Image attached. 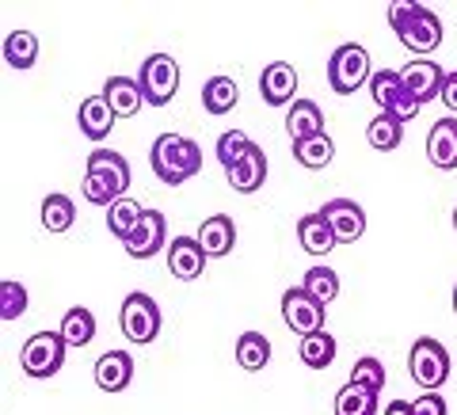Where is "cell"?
Wrapping results in <instances>:
<instances>
[{"label": "cell", "mask_w": 457, "mask_h": 415, "mask_svg": "<svg viewBox=\"0 0 457 415\" xmlns=\"http://www.w3.org/2000/svg\"><path fill=\"white\" fill-rule=\"evenodd\" d=\"M104 99L111 104V111L119 114V119H134V114L145 107V95H141L137 77H111L104 84Z\"/></svg>", "instance_id": "obj_20"}, {"label": "cell", "mask_w": 457, "mask_h": 415, "mask_svg": "<svg viewBox=\"0 0 457 415\" xmlns=\"http://www.w3.org/2000/svg\"><path fill=\"white\" fill-rule=\"evenodd\" d=\"M149 164H153V176L168 183V187H179V183L195 179L203 171V149H198L195 137H183V134H161L149 149Z\"/></svg>", "instance_id": "obj_1"}, {"label": "cell", "mask_w": 457, "mask_h": 415, "mask_svg": "<svg viewBox=\"0 0 457 415\" xmlns=\"http://www.w3.org/2000/svg\"><path fill=\"white\" fill-rule=\"evenodd\" d=\"M168 245H171L168 240V218L161 210H145L141 221L134 225V233L122 240L126 255H134V260H153V255H161Z\"/></svg>", "instance_id": "obj_10"}, {"label": "cell", "mask_w": 457, "mask_h": 415, "mask_svg": "<svg viewBox=\"0 0 457 415\" xmlns=\"http://www.w3.org/2000/svg\"><path fill=\"white\" fill-rule=\"evenodd\" d=\"M282 320L290 332H297V339L305 336H317L324 332V305L317 302V297L305 294V286H290V290L282 294Z\"/></svg>", "instance_id": "obj_8"}, {"label": "cell", "mask_w": 457, "mask_h": 415, "mask_svg": "<svg viewBox=\"0 0 457 415\" xmlns=\"http://www.w3.org/2000/svg\"><path fill=\"white\" fill-rule=\"evenodd\" d=\"M286 134H290L294 141L324 134V111L312 104V99H294L290 111H286Z\"/></svg>", "instance_id": "obj_21"}, {"label": "cell", "mask_w": 457, "mask_h": 415, "mask_svg": "<svg viewBox=\"0 0 457 415\" xmlns=\"http://www.w3.org/2000/svg\"><path fill=\"white\" fill-rule=\"evenodd\" d=\"M297 240H302V248L309 252V255H328L336 248V233L328 228V221H324V213L317 210V213H305L302 221H297Z\"/></svg>", "instance_id": "obj_22"}, {"label": "cell", "mask_w": 457, "mask_h": 415, "mask_svg": "<svg viewBox=\"0 0 457 415\" xmlns=\"http://www.w3.org/2000/svg\"><path fill=\"white\" fill-rule=\"evenodd\" d=\"M161 305L153 302V297L145 290H130L122 297V312H119V328H122V336L137 343V347H145V343H153L156 336H161Z\"/></svg>", "instance_id": "obj_5"}, {"label": "cell", "mask_w": 457, "mask_h": 415, "mask_svg": "<svg viewBox=\"0 0 457 415\" xmlns=\"http://www.w3.org/2000/svg\"><path fill=\"white\" fill-rule=\"evenodd\" d=\"M88 171H96V176L111 179L122 195L130 191V164H126V156H122V153H114V149H96V153L88 156Z\"/></svg>", "instance_id": "obj_23"}, {"label": "cell", "mask_w": 457, "mask_h": 415, "mask_svg": "<svg viewBox=\"0 0 457 415\" xmlns=\"http://www.w3.org/2000/svg\"><path fill=\"white\" fill-rule=\"evenodd\" d=\"M27 305H31V294H27V286L12 282V278L0 282V317H4V320H20Z\"/></svg>", "instance_id": "obj_38"}, {"label": "cell", "mask_w": 457, "mask_h": 415, "mask_svg": "<svg viewBox=\"0 0 457 415\" xmlns=\"http://www.w3.org/2000/svg\"><path fill=\"white\" fill-rule=\"evenodd\" d=\"M270 362V339L263 332H245L237 339V366L255 374V369H263Z\"/></svg>", "instance_id": "obj_26"}, {"label": "cell", "mask_w": 457, "mask_h": 415, "mask_svg": "<svg viewBox=\"0 0 457 415\" xmlns=\"http://www.w3.org/2000/svg\"><path fill=\"white\" fill-rule=\"evenodd\" d=\"M225 179H228V187H233L237 195H252V191H260L263 183H267V153L255 145L245 161L233 164L225 171Z\"/></svg>", "instance_id": "obj_19"}, {"label": "cell", "mask_w": 457, "mask_h": 415, "mask_svg": "<svg viewBox=\"0 0 457 415\" xmlns=\"http://www.w3.org/2000/svg\"><path fill=\"white\" fill-rule=\"evenodd\" d=\"M389 27L396 31V38L420 57H427L431 50L442 46V20L427 4H420V0H393Z\"/></svg>", "instance_id": "obj_2"}, {"label": "cell", "mask_w": 457, "mask_h": 415, "mask_svg": "<svg viewBox=\"0 0 457 415\" xmlns=\"http://www.w3.org/2000/svg\"><path fill=\"white\" fill-rule=\"evenodd\" d=\"M260 95L267 107H290L297 95V73L290 62H270L260 73Z\"/></svg>", "instance_id": "obj_14"}, {"label": "cell", "mask_w": 457, "mask_h": 415, "mask_svg": "<svg viewBox=\"0 0 457 415\" xmlns=\"http://www.w3.org/2000/svg\"><path fill=\"white\" fill-rule=\"evenodd\" d=\"M442 107L457 114V73H446V84H442Z\"/></svg>", "instance_id": "obj_40"}, {"label": "cell", "mask_w": 457, "mask_h": 415, "mask_svg": "<svg viewBox=\"0 0 457 415\" xmlns=\"http://www.w3.org/2000/svg\"><path fill=\"white\" fill-rule=\"evenodd\" d=\"M400 80H404L408 95L423 107V104H431V99L442 95V84H446V69H438L431 57H411V62L400 69Z\"/></svg>", "instance_id": "obj_11"}, {"label": "cell", "mask_w": 457, "mask_h": 415, "mask_svg": "<svg viewBox=\"0 0 457 415\" xmlns=\"http://www.w3.org/2000/svg\"><path fill=\"white\" fill-rule=\"evenodd\" d=\"M336 336H328V332H317V336H305L302 343H297V354H302V362L309 369H328L336 362Z\"/></svg>", "instance_id": "obj_30"}, {"label": "cell", "mask_w": 457, "mask_h": 415, "mask_svg": "<svg viewBox=\"0 0 457 415\" xmlns=\"http://www.w3.org/2000/svg\"><path fill=\"white\" fill-rule=\"evenodd\" d=\"M206 263H210V255L203 252V245H198L195 237H176L168 245V270H171V278L195 282L206 270Z\"/></svg>", "instance_id": "obj_13"}, {"label": "cell", "mask_w": 457, "mask_h": 415, "mask_svg": "<svg viewBox=\"0 0 457 415\" xmlns=\"http://www.w3.org/2000/svg\"><path fill=\"white\" fill-rule=\"evenodd\" d=\"M96 336V317H92V309H84V305H73L62 317V339L69 343V347H88Z\"/></svg>", "instance_id": "obj_28"}, {"label": "cell", "mask_w": 457, "mask_h": 415, "mask_svg": "<svg viewBox=\"0 0 457 415\" xmlns=\"http://www.w3.org/2000/svg\"><path fill=\"white\" fill-rule=\"evenodd\" d=\"M137 84H141V95H145V104L153 107H164L176 99L179 92V65L171 54H153L141 62V73H137Z\"/></svg>", "instance_id": "obj_7"}, {"label": "cell", "mask_w": 457, "mask_h": 415, "mask_svg": "<svg viewBox=\"0 0 457 415\" xmlns=\"http://www.w3.org/2000/svg\"><path fill=\"white\" fill-rule=\"evenodd\" d=\"M336 415H378V393L362 389V385H343V389L336 393Z\"/></svg>", "instance_id": "obj_27"}, {"label": "cell", "mask_w": 457, "mask_h": 415, "mask_svg": "<svg viewBox=\"0 0 457 415\" xmlns=\"http://www.w3.org/2000/svg\"><path fill=\"white\" fill-rule=\"evenodd\" d=\"M385 366H381V359H374V354H366V359H359L351 366V385H362V389H370V393H381L385 389Z\"/></svg>", "instance_id": "obj_37"}, {"label": "cell", "mask_w": 457, "mask_h": 415, "mask_svg": "<svg viewBox=\"0 0 457 415\" xmlns=\"http://www.w3.org/2000/svg\"><path fill=\"white\" fill-rule=\"evenodd\" d=\"M141 213H145V210H141V206L134 203L130 195H126V198H119V203H114V206L107 210V228H111V237L126 240V237L134 233V225L141 221Z\"/></svg>", "instance_id": "obj_35"}, {"label": "cell", "mask_w": 457, "mask_h": 415, "mask_svg": "<svg viewBox=\"0 0 457 415\" xmlns=\"http://www.w3.org/2000/svg\"><path fill=\"white\" fill-rule=\"evenodd\" d=\"M80 195L88 198L92 206H104V210H111L119 198H126L119 187H114L111 179H104V176H96V171H84V183H80Z\"/></svg>", "instance_id": "obj_36"}, {"label": "cell", "mask_w": 457, "mask_h": 415, "mask_svg": "<svg viewBox=\"0 0 457 415\" xmlns=\"http://www.w3.org/2000/svg\"><path fill=\"white\" fill-rule=\"evenodd\" d=\"M65 347L69 343L62 339V332H38L31 336L20 347V366H23V374L27 378H35V381H46L54 374H62V366H65Z\"/></svg>", "instance_id": "obj_6"}, {"label": "cell", "mask_w": 457, "mask_h": 415, "mask_svg": "<svg viewBox=\"0 0 457 415\" xmlns=\"http://www.w3.org/2000/svg\"><path fill=\"white\" fill-rule=\"evenodd\" d=\"M332 156H336V141L328 137V134H317V137H305V141H294V161L309 168V171H320L332 164Z\"/></svg>", "instance_id": "obj_25"}, {"label": "cell", "mask_w": 457, "mask_h": 415, "mask_svg": "<svg viewBox=\"0 0 457 415\" xmlns=\"http://www.w3.org/2000/svg\"><path fill=\"white\" fill-rule=\"evenodd\" d=\"M408 369H411V381H416L423 393H438L442 385L450 381V351L442 347L438 339L420 336L416 343H411Z\"/></svg>", "instance_id": "obj_4"}, {"label": "cell", "mask_w": 457, "mask_h": 415, "mask_svg": "<svg viewBox=\"0 0 457 415\" xmlns=\"http://www.w3.org/2000/svg\"><path fill=\"white\" fill-rule=\"evenodd\" d=\"M427 156L438 171L457 168V119H438L427 134Z\"/></svg>", "instance_id": "obj_18"}, {"label": "cell", "mask_w": 457, "mask_h": 415, "mask_svg": "<svg viewBox=\"0 0 457 415\" xmlns=\"http://www.w3.org/2000/svg\"><path fill=\"white\" fill-rule=\"evenodd\" d=\"M237 99H240V88H237L233 77L218 73V77H210V80L203 84V107H206L210 114H228V111L237 107Z\"/></svg>", "instance_id": "obj_24"}, {"label": "cell", "mask_w": 457, "mask_h": 415, "mask_svg": "<svg viewBox=\"0 0 457 415\" xmlns=\"http://www.w3.org/2000/svg\"><path fill=\"white\" fill-rule=\"evenodd\" d=\"M92 374L104 393H122V389H130V381H134V359L126 351H107V354H99Z\"/></svg>", "instance_id": "obj_16"}, {"label": "cell", "mask_w": 457, "mask_h": 415, "mask_svg": "<svg viewBox=\"0 0 457 415\" xmlns=\"http://www.w3.org/2000/svg\"><path fill=\"white\" fill-rule=\"evenodd\" d=\"M4 62L12 69H31L38 62V38L31 31H12L4 42Z\"/></svg>", "instance_id": "obj_33"}, {"label": "cell", "mask_w": 457, "mask_h": 415, "mask_svg": "<svg viewBox=\"0 0 457 415\" xmlns=\"http://www.w3.org/2000/svg\"><path fill=\"white\" fill-rule=\"evenodd\" d=\"M381 415H411V400H393L381 408Z\"/></svg>", "instance_id": "obj_41"}, {"label": "cell", "mask_w": 457, "mask_h": 415, "mask_svg": "<svg viewBox=\"0 0 457 415\" xmlns=\"http://www.w3.org/2000/svg\"><path fill=\"white\" fill-rule=\"evenodd\" d=\"M453 228H457V206H453Z\"/></svg>", "instance_id": "obj_43"}, {"label": "cell", "mask_w": 457, "mask_h": 415, "mask_svg": "<svg viewBox=\"0 0 457 415\" xmlns=\"http://www.w3.org/2000/svg\"><path fill=\"white\" fill-rule=\"evenodd\" d=\"M411 415H450V411L438 393H423L420 400H411Z\"/></svg>", "instance_id": "obj_39"}, {"label": "cell", "mask_w": 457, "mask_h": 415, "mask_svg": "<svg viewBox=\"0 0 457 415\" xmlns=\"http://www.w3.org/2000/svg\"><path fill=\"white\" fill-rule=\"evenodd\" d=\"M302 286H305V294L317 297L320 305H332L336 297H339V275H336L332 267H324V263H320V267H309Z\"/></svg>", "instance_id": "obj_31"}, {"label": "cell", "mask_w": 457, "mask_h": 415, "mask_svg": "<svg viewBox=\"0 0 457 415\" xmlns=\"http://www.w3.org/2000/svg\"><path fill=\"white\" fill-rule=\"evenodd\" d=\"M114 119H119V114L111 111V104L104 99V92H99V95H88V99L80 104V111H77V126H80V134L88 137V141H104V137H111Z\"/></svg>", "instance_id": "obj_17"}, {"label": "cell", "mask_w": 457, "mask_h": 415, "mask_svg": "<svg viewBox=\"0 0 457 415\" xmlns=\"http://www.w3.org/2000/svg\"><path fill=\"white\" fill-rule=\"evenodd\" d=\"M366 137H370V145H374L378 153H393L400 141H404V122L393 119V114H378V119L370 122Z\"/></svg>", "instance_id": "obj_32"}, {"label": "cell", "mask_w": 457, "mask_h": 415, "mask_svg": "<svg viewBox=\"0 0 457 415\" xmlns=\"http://www.w3.org/2000/svg\"><path fill=\"white\" fill-rule=\"evenodd\" d=\"M252 149H255V141H252L245 130H225V134L218 137V145H213V156H218V164H225V171H228L233 164L245 161Z\"/></svg>", "instance_id": "obj_34"}, {"label": "cell", "mask_w": 457, "mask_h": 415, "mask_svg": "<svg viewBox=\"0 0 457 415\" xmlns=\"http://www.w3.org/2000/svg\"><path fill=\"white\" fill-rule=\"evenodd\" d=\"M328 228L336 233V245H354L366 233V210L354 203V198H332V203L320 206Z\"/></svg>", "instance_id": "obj_12"}, {"label": "cell", "mask_w": 457, "mask_h": 415, "mask_svg": "<svg viewBox=\"0 0 457 415\" xmlns=\"http://www.w3.org/2000/svg\"><path fill=\"white\" fill-rule=\"evenodd\" d=\"M366 80H374V69H370V50L362 42H339L328 57V84H332L336 95H351L359 92Z\"/></svg>", "instance_id": "obj_3"}, {"label": "cell", "mask_w": 457, "mask_h": 415, "mask_svg": "<svg viewBox=\"0 0 457 415\" xmlns=\"http://www.w3.org/2000/svg\"><path fill=\"white\" fill-rule=\"evenodd\" d=\"M195 240L203 245V252L210 255V260H221V255H228L237 245V225H233L228 213H213V218H206L203 225H198Z\"/></svg>", "instance_id": "obj_15"}, {"label": "cell", "mask_w": 457, "mask_h": 415, "mask_svg": "<svg viewBox=\"0 0 457 415\" xmlns=\"http://www.w3.org/2000/svg\"><path fill=\"white\" fill-rule=\"evenodd\" d=\"M453 312H457V286H453Z\"/></svg>", "instance_id": "obj_42"}, {"label": "cell", "mask_w": 457, "mask_h": 415, "mask_svg": "<svg viewBox=\"0 0 457 415\" xmlns=\"http://www.w3.org/2000/svg\"><path fill=\"white\" fill-rule=\"evenodd\" d=\"M77 221V206L69 195H46L42 198V225L46 233H69Z\"/></svg>", "instance_id": "obj_29"}, {"label": "cell", "mask_w": 457, "mask_h": 415, "mask_svg": "<svg viewBox=\"0 0 457 415\" xmlns=\"http://www.w3.org/2000/svg\"><path fill=\"white\" fill-rule=\"evenodd\" d=\"M370 95H374L381 114H393V119H400V122H411L420 114V104L408 95L396 69H381V73H374V80H370Z\"/></svg>", "instance_id": "obj_9"}]
</instances>
